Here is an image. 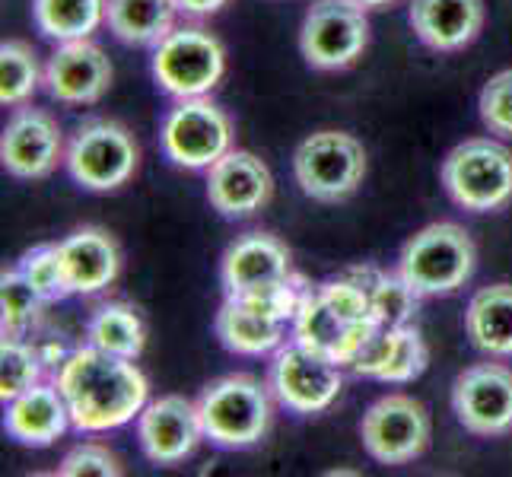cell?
<instances>
[{"label": "cell", "mask_w": 512, "mask_h": 477, "mask_svg": "<svg viewBox=\"0 0 512 477\" xmlns=\"http://www.w3.org/2000/svg\"><path fill=\"white\" fill-rule=\"evenodd\" d=\"M39 83H45V70L39 67L32 45L20 39H7L0 45V102L4 109H16L23 105Z\"/></svg>", "instance_id": "83f0119b"}, {"label": "cell", "mask_w": 512, "mask_h": 477, "mask_svg": "<svg viewBox=\"0 0 512 477\" xmlns=\"http://www.w3.org/2000/svg\"><path fill=\"white\" fill-rule=\"evenodd\" d=\"M64 153L61 125L45 109H16L0 137V163L13 179H45Z\"/></svg>", "instance_id": "5bb4252c"}, {"label": "cell", "mask_w": 512, "mask_h": 477, "mask_svg": "<svg viewBox=\"0 0 512 477\" xmlns=\"http://www.w3.org/2000/svg\"><path fill=\"white\" fill-rule=\"evenodd\" d=\"M344 388L341 363L306 344L277 347L271 363V392L293 414H322Z\"/></svg>", "instance_id": "30bf717a"}, {"label": "cell", "mask_w": 512, "mask_h": 477, "mask_svg": "<svg viewBox=\"0 0 512 477\" xmlns=\"http://www.w3.org/2000/svg\"><path fill=\"white\" fill-rule=\"evenodd\" d=\"M430 363V350L423 344L420 331L414 325H398L395 328V344L388 350V360L376 373L379 382H414L423 376V369Z\"/></svg>", "instance_id": "1f68e13d"}, {"label": "cell", "mask_w": 512, "mask_h": 477, "mask_svg": "<svg viewBox=\"0 0 512 477\" xmlns=\"http://www.w3.org/2000/svg\"><path fill=\"white\" fill-rule=\"evenodd\" d=\"M137 439L140 449L156 465H179L194 455L207 439L198 404L185 395H163L150 401L137 417Z\"/></svg>", "instance_id": "4fadbf2b"}, {"label": "cell", "mask_w": 512, "mask_h": 477, "mask_svg": "<svg viewBox=\"0 0 512 477\" xmlns=\"http://www.w3.org/2000/svg\"><path fill=\"white\" fill-rule=\"evenodd\" d=\"M449 198L471 214H493L512 201V150L490 137H471L443 159Z\"/></svg>", "instance_id": "277c9868"}, {"label": "cell", "mask_w": 512, "mask_h": 477, "mask_svg": "<svg viewBox=\"0 0 512 477\" xmlns=\"http://www.w3.org/2000/svg\"><path fill=\"white\" fill-rule=\"evenodd\" d=\"M112 86V61L90 39L61 42L45 64V90L67 105H93Z\"/></svg>", "instance_id": "e0dca14e"}, {"label": "cell", "mask_w": 512, "mask_h": 477, "mask_svg": "<svg viewBox=\"0 0 512 477\" xmlns=\"http://www.w3.org/2000/svg\"><path fill=\"white\" fill-rule=\"evenodd\" d=\"M226 70V51L214 32L175 26L153 51V77L175 99L207 96Z\"/></svg>", "instance_id": "52a82bcc"}, {"label": "cell", "mask_w": 512, "mask_h": 477, "mask_svg": "<svg viewBox=\"0 0 512 477\" xmlns=\"http://www.w3.org/2000/svg\"><path fill=\"white\" fill-rule=\"evenodd\" d=\"M175 0H105V26L125 45H160L175 29Z\"/></svg>", "instance_id": "cb8c5ba5"}, {"label": "cell", "mask_w": 512, "mask_h": 477, "mask_svg": "<svg viewBox=\"0 0 512 477\" xmlns=\"http://www.w3.org/2000/svg\"><path fill=\"white\" fill-rule=\"evenodd\" d=\"M198 411L207 439L220 449H249L271 430L268 388L249 373L210 382L198 398Z\"/></svg>", "instance_id": "3957f363"}, {"label": "cell", "mask_w": 512, "mask_h": 477, "mask_svg": "<svg viewBox=\"0 0 512 477\" xmlns=\"http://www.w3.org/2000/svg\"><path fill=\"white\" fill-rule=\"evenodd\" d=\"M58 474H64V477H83V474H96V477H118V474H121V465H118L115 452H109L105 446L83 443V446L70 449V452L61 458Z\"/></svg>", "instance_id": "836d02e7"}, {"label": "cell", "mask_w": 512, "mask_h": 477, "mask_svg": "<svg viewBox=\"0 0 512 477\" xmlns=\"http://www.w3.org/2000/svg\"><path fill=\"white\" fill-rule=\"evenodd\" d=\"M347 274L366 287L369 299H373V312H376L379 325H388V328L411 325L420 296L411 290V284L401 274H382L376 268H353Z\"/></svg>", "instance_id": "4316f807"}, {"label": "cell", "mask_w": 512, "mask_h": 477, "mask_svg": "<svg viewBox=\"0 0 512 477\" xmlns=\"http://www.w3.org/2000/svg\"><path fill=\"white\" fill-rule=\"evenodd\" d=\"M465 331L487 357H512V284H493L474 293L465 312Z\"/></svg>", "instance_id": "603a6c76"}, {"label": "cell", "mask_w": 512, "mask_h": 477, "mask_svg": "<svg viewBox=\"0 0 512 477\" xmlns=\"http://www.w3.org/2000/svg\"><path fill=\"white\" fill-rule=\"evenodd\" d=\"M20 271L29 284L39 290V296L45 303H58V299H67L70 293V280L64 271V258L58 245H35L20 258Z\"/></svg>", "instance_id": "4dcf8cb0"}, {"label": "cell", "mask_w": 512, "mask_h": 477, "mask_svg": "<svg viewBox=\"0 0 512 477\" xmlns=\"http://www.w3.org/2000/svg\"><path fill=\"white\" fill-rule=\"evenodd\" d=\"M45 306L48 303L23 277L20 268H4V274H0V325H4V334L23 338V331L39 322Z\"/></svg>", "instance_id": "f1b7e54d"}, {"label": "cell", "mask_w": 512, "mask_h": 477, "mask_svg": "<svg viewBox=\"0 0 512 477\" xmlns=\"http://www.w3.org/2000/svg\"><path fill=\"white\" fill-rule=\"evenodd\" d=\"M430 411L411 395H385L360 420L363 449L379 465H408L430 446Z\"/></svg>", "instance_id": "8fae6325"}, {"label": "cell", "mask_w": 512, "mask_h": 477, "mask_svg": "<svg viewBox=\"0 0 512 477\" xmlns=\"http://www.w3.org/2000/svg\"><path fill=\"white\" fill-rule=\"evenodd\" d=\"M42 379V353L29 347L23 338L4 334L0 344V401H10L16 395H23L26 388L39 385Z\"/></svg>", "instance_id": "f546056e"}, {"label": "cell", "mask_w": 512, "mask_h": 477, "mask_svg": "<svg viewBox=\"0 0 512 477\" xmlns=\"http://www.w3.org/2000/svg\"><path fill=\"white\" fill-rule=\"evenodd\" d=\"M70 411L58 385H32L23 395H16L4 404V430L16 439V443L45 449L67 433Z\"/></svg>", "instance_id": "ffe728a7"}, {"label": "cell", "mask_w": 512, "mask_h": 477, "mask_svg": "<svg viewBox=\"0 0 512 477\" xmlns=\"http://www.w3.org/2000/svg\"><path fill=\"white\" fill-rule=\"evenodd\" d=\"M86 341L105 353H115V357L137 360L147 344L144 318L128 303H105L93 312L90 325H86Z\"/></svg>", "instance_id": "484cf974"}, {"label": "cell", "mask_w": 512, "mask_h": 477, "mask_svg": "<svg viewBox=\"0 0 512 477\" xmlns=\"http://www.w3.org/2000/svg\"><path fill=\"white\" fill-rule=\"evenodd\" d=\"M70 423L80 433H109L140 417L150 382L128 357H115L93 344L67 353L58 382Z\"/></svg>", "instance_id": "6da1fadb"}, {"label": "cell", "mask_w": 512, "mask_h": 477, "mask_svg": "<svg viewBox=\"0 0 512 477\" xmlns=\"http://www.w3.org/2000/svg\"><path fill=\"white\" fill-rule=\"evenodd\" d=\"M64 163L70 179L86 191H115L128 185L140 163L134 134L112 118L83 121L70 137Z\"/></svg>", "instance_id": "8992f818"}, {"label": "cell", "mask_w": 512, "mask_h": 477, "mask_svg": "<svg viewBox=\"0 0 512 477\" xmlns=\"http://www.w3.org/2000/svg\"><path fill=\"white\" fill-rule=\"evenodd\" d=\"M293 175L312 201H347L366 179V150L357 137L344 131H315L296 147Z\"/></svg>", "instance_id": "5b68a950"}, {"label": "cell", "mask_w": 512, "mask_h": 477, "mask_svg": "<svg viewBox=\"0 0 512 477\" xmlns=\"http://www.w3.org/2000/svg\"><path fill=\"white\" fill-rule=\"evenodd\" d=\"M417 39L433 51H462L484 29V0H411L408 10Z\"/></svg>", "instance_id": "d6986e66"}, {"label": "cell", "mask_w": 512, "mask_h": 477, "mask_svg": "<svg viewBox=\"0 0 512 477\" xmlns=\"http://www.w3.org/2000/svg\"><path fill=\"white\" fill-rule=\"evenodd\" d=\"M452 411L474 436L512 433V369L503 363L468 366L452 385Z\"/></svg>", "instance_id": "7c38bea8"}, {"label": "cell", "mask_w": 512, "mask_h": 477, "mask_svg": "<svg viewBox=\"0 0 512 477\" xmlns=\"http://www.w3.org/2000/svg\"><path fill=\"white\" fill-rule=\"evenodd\" d=\"M182 13L188 16H214L217 10H223L229 0H175Z\"/></svg>", "instance_id": "e575fe53"}, {"label": "cell", "mask_w": 512, "mask_h": 477, "mask_svg": "<svg viewBox=\"0 0 512 477\" xmlns=\"http://www.w3.org/2000/svg\"><path fill=\"white\" fill-rule=\"evenodd\" d=\"M478 249L465 226L458 223H430L404 242L398 258V274L408 280L411 290L423 296H449L462 290L471 274Z\"/></svg>", "instance_id": "7a4b0ae2"}, {"label": "cell", "mask_w": 512, "mask_h": 477, "mask_svg": "<svg viewBox=\"0 0 512 477\" xmlns=\"http://www.w3.org/2000/svg\"><path fill=\"white\" fill-rule=\"evenodd\" d=\"M360 7L366 10H379V7H388V4H395V0H357Z\"/></svg>", "instance_id": "d590c367"}, {"label": "cell", "mask_w": 512, "mask_h": 477, "mask_svg": "<svg viewBox=\"0 0 512 477\" xmlns=\"http://www.w3.org/2000/svg\"><path fill=\"white\" fill-rule=\"evenodd\" d=\"M32 20L58 45L90 39L105 23V0H32Z\"/></svg>", "instance_id": "d4e9b609"}, {"label": "cell", "mask_w": 512, "mask_h": 477, "mask_svg": "<svg viewBox=\"0 0 512 477\" xmlns=\"http://www.w3.org/2000/svg\"><path fill=\"white\" fill-rule=\"evenodd\" d=\"M163 153L182 169H210L233 150V121L207 96L179 99L163 121Z\"/></svg>", "instance_id": "9c48e42d"}, {"label": "cell", "mask_w": 512, "mask_h": 477, "mask_svg": "<svg viewBox=\"0 0 512 477\" xmlns=\"http://www.w3.org/2000/svg\"><path fill=\"white\" fill-rule=\"evenodd\" d=\"M274 194L271 169L249 150H229L207 169V201L229 220L255 217Z\"/></svg>", "instance_id": "9a60e30c"}, {"label": "cell", "mask_w": 512, "mask_h": 477, "mask_svg": "<svg viewBox=\"0 0 512 477\" xmlns=\"http://www.w3.org/2000/svg\"><path fill=\"white\" fill-rule=\"evenodd\" d=\"M296 277L290 249L271 233H245L226 249L220 261V280L226 296H245Z\"/></svg>", "instance_id": "ac0fdd59"}, {"label": "cell", "mask_w": 512, "mask_h": 477, "mask_svg": "<svg viewBox=\"0 0 512 477\" xmlns=\"http://www.w3.org/2000/svg\"><path fill=\"white\" fill-rule=\"evenodd\" d=\"M284 328L287 322H280L242 296H226L214 322L220 344L239 357H261V353L277 350L284 344Z\"/></svg>", "instance_id": "7402d4cb"}, {"label": "cell", "mask_w": 512, "mask_h": 477, "mask_svg": "<svg viewBox=\"0 0 512 477\" xmlns=\"http://www.w3.org/2000/svg\"><path fill=\"white\" fill-rule=\"evenodd\" d=\"M58 249H61L64 271L74 293L93 296L115 284V277L121 271V252H118V242L105 233V229L83 226L77 233H70L67 239H61Z\"/></svg>", "instance_id": "44dd1931"}, {"label": "cell", "mask_w": 512, "mask_h": 477, "mask_svg": "<svg viewBox=\"0 0 512 477\" xmlns=\"http://www.w3.org/2000/svg\"><path fill=\"white\" fill-rule=\"evenodd\" d=\"M478 109L490 134L512 137V67L500 70L484 83Z\"/></svg>", "instance_id": "d6a6232c"}, {"label": "cell", "mask_w": 512, "mask_h": 477, "mask_svg": "<svg viewBox=\"0 0 512 477\" xmlns=\"http://www.w3.org/2000/svg\"><path fill=\"white\" fill-rule=\"evenodd\" d=\"M369 45L366 7L357 0H315L299 29V51L315 70H344L357 64Z\"/></svg>", "instance_id": "ba28073f"}, {"label": "cell", "mask_w": 512, "mask_h": 477, "mask_svg": "<svg viewBox=\"0 0 512 477\" xmlns=\"http://www.w3.org/2000/svg\"><path fill=\"white\" fill-rule=\"evenodd\" d=\"M379 325H353L334 309L322 287H303L299 296V306L293 315V338L299 344H306L312 350L325 353L334 363L350 366V360L357 357V350L366 344V338L373 334Z\"/></svg>", "instance_id": "2e32d148"}]
</instances>
